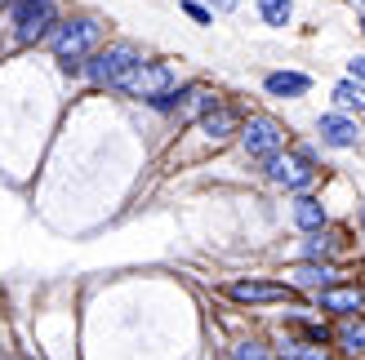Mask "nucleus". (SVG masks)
Returning <instances> with one entry per match:
<instances>
[{"instance_id":"3","label":"nucleus","mask_w":365,"mask_h":360,"mask_svg":"<svg viewBox=\"0 0 365 360\" xmlns=\"http://www.w3.org/2000/svg\"><path fill=\"white\" fill-rule=\"evenodd\" d=\"M116 89H125L130 98H148V102H156V98L174 94V71H170L165 63H138Z\"/></svg>"},{"instance_id":"20","label":"nucleus","mask_w":365,"mask_h":360,"mask_svg":"<svg viewBox=\"0 0 365 360\" xmlns=\"http://www.w3.org/2000/svg\"><path fill=\"white\" fill-rule=\"evenodd\" d=\"M182 9H187V14L196 18V23H210V9H205V5H192V0H187V5H182Z\"/></svg>"},{"instance_id":"13","label":"nucleus","mask_w":365,"mask_h":360,"mask_svg":"<svg viewBox=\"0 0 365 360\" xmlns=\"http://www.w3.org/2000/svg\"><path fill=\"white\" fill-rule=\"evenodd\" d=\"M294 223H299L303 231H321V227H325L321 201H312V196H299V201H294Z\"/></svg>"},{"instance_id":"23","label":"nucleus","mask_w":365,"mask_h":360,"mask_svg":"<svg viewBox=\"0 0 365 360\" xmlns=\"http://www.w3.org/2000/svg\"><path fill=\"white\" fill-rule=\"evenodd\" d=\"M356 218H361V231H365V205H361V213H356Z\"/></svg>"},{"instance_id":"6","label":"nucleus","mask_w":365,"mask_h":360,"mask_svg":"<svg viewBox=\"0 0 365 360\" xmlns=\"http://www.w3.org/2000/svg\"><path fill=\"white\" fill-rule=\"evenodd\" d=\"M227 294L236 302H294L289 285H272V280H232Z\"/></svg>"},{"instance_id":"11","label":"nucleus","mask_w":365,"mask_h":360,"mask_svg":"<svg viewBox=\"0 0 365 360\" xmlns=\"http://www.w3.org/2000/svg\"><path fill=\"white\" fill-rule=\"evenodd\" d=\"M307 89H312V80L299 76V71H272L267 76V94L272 98H299V94H307Z\"/></svg>"},{"instance_id":"4","label":"nucleus","mask_w":365,"mask_h":360,"mask_svg":"<svg viewBox=\"0 0 365 360\" xmlns=\"http://www.w3.org/2000/svg\"><path fill=\"white\" fill-rule=\"evenodd\" d=\"M53 18H58V5H53V0H18V9H14L18 45L41 41V36L53 27Z\"/></svg>"},{"instance_id":"8","label":"nucleus","mask_w":365,"mask_h":360,"mask_svg":"<svg viewBox=\"0 0 365 360\" xmlns=\"http://www.w3.org/2000/svg\"><path fill=\"white\" fill-rule=\"evenodd\" d=\"M321 138L330 142V147H356L361 129H356V120H348V116H321Z\"/></svg>"},{"instance_id":"19","label":"nucleus","mask_w":365,"mask_h":360,"mask_svg":"<svg viewBox=\"0 0 365 360\" xmlns=\"http://www.w3.org/2000/svg\"><path fill=\"white\" fill-rule=\"evenodd\" d=\"M330 245H334V240H330V236H321V231H317V236L307 240V254H312V258H321V254H330Z\"/></svg>"},{"instance_id":"12","label":"nucleus","mask_w":365,"mask_h":360,"mask_svg":"<svg viewBox=\"0 0 365 360\" xmlns=\"http://www.w3.org/2000/svg\"><path fill=\"white\" fill-rule=\"evenodd\" d=\"M294 285H307V290H330V280H334V267H317V263H303V267H289L285 272Z\"/></svg>"},{"instance_id":"2","label":"nucleus","mask_w":365,"mask_h":360,"mask_svg":"<svg viewBox=\"0 0 365 360\" xmlns=\"http://www.w3.org/2000/svg\"><path fill=\"white\" fill-rule=\"evenodd\" d=\"M94 45H98V23L94 18H76V23H67L58 36H53V53H58L63 67H85L94 58Z\"/></svg>"},{"instance_id":"17","label":"nucleus","mask_w":365,"mask_h":360,"mask_svg":"<svg viewBox=\"0 0 365 360\" xmlns=\"http://www.w3.org/2000/svg\"><path fill=\"white\" fill-rule=\"evenodd\" d=\"M339 343H343V351H365V325H343Z\"/></svg>"},{"instance_id":"21","label":"nucleus","mask_w":365,"mask_h":360,"mask_svg":"<svg viewBox=\"0 0 365 360\" xmlns=\"http://www.w3.org/2000/svg\"><path fill=\"white\" fill-rule=\"evenodd\" d=\"M352 76H356V80H365V58H352Z\"/></svg>"},{"instance_id":"5","label":"nucleus","mask_w":365,"mask_h":360,"mask_svg":"<svg viewBox=\"0 0 365 360\" xmlns=\"http://www.w3.org/2000/svg\"><path fill=\"white\" fill-rule=\"evenodd\" d=\"M241 142H245V152L254 160H272V156H281V142H285V129L272 116H250V125L241 129Z\"/></svg>"},{"instance_id":"16","label":"nucleus","mask_w":365,"mask_h":360,"mask_svg":"<svg viewBox=\"0 0 365 360\" xmlns=\"http://www.w3.org/2000/svg\"><path fill=\"white\" fill-rule=\"evenodd\" d=\"M334 102H339V107H356V112H365V89H361L356 80H343V85L334 89Z\"/></svg>"},{"instance_id":"15","label":"nucleus","mask_w":365,"mask_h":360,"mask_svg":"<svg viewBox=\"0 0 365 360\" xmlns=\"http://www.w3.org/2000/svg\"><path fill=\"white\" fill-rule=\"evenodd\" d=\"M281 356L285 360H334L325 347H317V343H285L281 347Z\"/></svg>"},{"instance_id":"25","label":"nucleus","mask_w":365,"mask_h":360,"mask_svg":"<svg viewBox=\"0 0 365 360\" xmlns=\"http://www.w3.org/2000/svg\"><path fill=\"white\" fill-rule=\"evenodd\" d=\"M0 5H5V0H0Z\"/></svg>"},{"instance_id":"7","label":"nucleus","mask_w":365,"mask_h":360,"mask_svg":"<svg viewBox=\"0 0 365 360\" xmlns=\"http://www.w3.org/2000/svg\"><path fill=\"white\" fill-rule=\"evenodd\" d=\"M267 174H272V183H285L294 191H303L307 183H312V169H307V160H299V156H272Z\"/></svg>"},{"instance_id":"18","label":"nucleus","mask_w":365,"mask_h":360,"mask_svg":"<svg viewBox=\"0 0 365 360\" xmlns=\"http://www.w3.org/2000/svg\"><path fill=\"white\" fill-rule=\"evenodd\" d=\"M232 360H272V351H267L263 343H254V338H250V343L236 347V356H232Z\"/></svg>"},{"instance_id":"10","label":"nucleus","mask_w":365,"mask_h":360,"mask_svg":"<svg viewBox=\"0 0 365 360\" xmlns=\"http://www.w3.org/2000/svg\"><path fill=\"white\" fill-rule=\"evenodd\" d=\"M200 129H205L214 142H223V138H232V134H241V120H236L232 107H214V112L200 116Z\"/></svg>"},{"instance_id":"1","label":"nucleus","mask_w":365,"mask_h":360,"mask_svg":"<svg viewBox=\"0 0 365 360\" xmlns=\"http://www.w3.org/2000/svg\"><path fill=\"white\" fill-rule=\"evenodd\" d=\"M143 63V53L130 45V41H120V45H107V49H98L94 58L85 63V76L94 80V85H120L130 71Z\"/></svg>"},{"instance_id":"14","label":"nucleus","mask_w":365,"mask_h":360,"mask_svg":"<svg viewBox=\"0 0 365 360\" xmlns=\"http://www.w3.org/2000/svg\"><path fill=\"white\" fill-rule=\"evenodd\" d=\"M259 14H263V23L285 27V23H289V14H294V5H289V0H259Z\"/></svg>"},{"instance_id":"24","label":"nucleus","mask_w":365,"mask_h":360,"mask_svg":"<svg viewBox=\"0 0 365 360\" xmlns=\"http://www.w3.org/2000/svg\"><path fill=\"white\" fill-rule=\"evenodd\" d=\"M361 27H365V18H361Z\"/></svg>"},{"instance_id":"22","label":"nucleus","mask_w":365,"mask_h":360,"mask_svg":"<svg viewBox=\"0 0 365 360\" xmlns=\"http://www.w3.org/2000/svg\"><path fill=\"white\" fill-rule=\"evenodd\" d=\"M214 9H223V14H227V9H236V0H214Z\"/></svg>"},{"instance_id":"9","label":"nucleus","mask_w":365,"mask_h":360,"mask_svg":"<svg viewBox=\"0 0 365 360\" xmlns=\"http://www.w3.org/2000/svg\"><path fill=\"white\" fill-rule=\"evenodd\" d=\"M321 312H339V316H356L365 312V294L361 290H321Z\"/></svg>"}]
</instances>
